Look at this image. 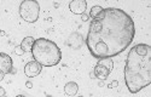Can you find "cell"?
I'll list each match as a JSON object with an SVG mask.
<instances>
[{
	"mask_svg": "<svg viewBox=\"0 0 151 97\" xmlns=\"http://www.w3.org/2000/svg\"><path fill=\"white\" fill-rule=\"evenodd\" d=\"M134 35V22L127 12L117 7H106L91 21L86 44L93 57L112 58L132 44Z\"/></svg>",
	"mask_w": 151,
	"mask_h": 97,
	"instance_id": "1",
	"label": "cell"
},
{
	"mask_svg": "<svg viewBox=\"0 0 151 97\" xmlns=\"http://www.w3.org/2000/svg\"><path fill=\"white\" fill-rule=\"evenodd\" d=\"M126 86L132 93L142 91L151 84V46L138 44L133 46L124 66Z\"/></svg>",
	"mask_w": 151,
	"mask_h": 97,
	"instance_id": "2",
	"label": "cell"
},
{
	"mask_svg": "<svg viewBox=\"0 0 151 97\" xmlns=\"http://www.w3.org/2000/svg\"><path fill=\"white\" fill-rule=\"evenodd\" d=\"M32 54L34 61L41 67H53L62 59V51L57 44L45 38H39L34 41Z\"/></svg>",
	"mask_w": 151,
	"mask_h": 97,
	"instance_id": "3",
	"label": "cell"
},
{
	"mask_svg": "<svg viewBox=\"0 0 151 97\" xmlns=\"http://www.w3.org/2000/svg\"><path fill=\"white\" fill-rule=\"evenodd\" d=\"M19 15L28 23H34L37 21L40 15V5L36 0H24L19 5Z\"/></svg>",
	"mask_w": 151,
	"mask_h": 97,
	"instance_id": "4",
	"label": "cell"
},
{
	"mask_svg": "<svg viewBox=\"0 0 151 97\" xmlns=\"http://www.w3.org/2000/svg\"><path fill=\"white\" fill-rule=\"evenodd\" d=\"M42 67L36 62V61H30L26 64L24 67V74H26L28 78H34L36 75H39L41 73Z\"/></svg>",
	"mask_w": 151,
	"mask_h": 97,
	"instance_id": "5",
	"label": "cell"
},
{
	"mask_svg": "<svg viewBox=\"0 0 151 97\" xmlns=\"http://www.w3.org/2000/svg\"><path fill=\"white\" fill-rule=\"evenodd\" d=\"M12 67H14L12 58L7 54H0V72L4 73V74H7V73L12 72Z\"/></svg>",
	"mask_w": 151,
	"mask_h": 97,
	"instance_id": "6",
	"label": "cell"
},
{
	"mask_svg": "<svg viewBox=\"0 0 151 97\" xmlns=\"http://www.w3.org/2000/svg\"><path fill=\"white\" fill-rule=\"evenodd\" d=\"M69 9L75 15H82L87 9V1L86 0H73L69 3Z\"/></svg>",
	"mask_w": 151,
	"mask_h": 97,
	"instance_id": "7",
	"label": "cell"
},
{
	"mask_svg": "<svg viewBox=\"0 0 151 97\" xmlns=\"http://www.w3.org/2000/svg\"><path fill=\"white\" fill-rule=\"evenodd\" d=\"M110 73H111V70L108 68V67H105L104 64H102L98 61V63L96 64V67H94V69H93V74H94V78H97V79H99V80H105V79H108V77L110 75Z\"/></svg>",
	"mask_w": 151,
	"mask_h": 97,
	"instance_id": "8",
	"label": "cell"
},
{
	"mask_svg": "<svg viewBox=\"0 0 151 97\" xmlns=\"http://www.w3.org/2000/svg\"><path fill=\"white\" fill-rule=\"evenodd\" d=\"M79 91V85L74 81H69L64 85V92L68 96H75Z\"/></svg>",
	"mask_w": 151,
	"mask_h": 97,
	"instance_id": "9",
	"label": "cell"
},
{
	"mask_svg": "<svg viewBox=\"0 0 151 97\" xmlns=\"http://www.w3.org/2000/svg\"><path fill=\"white\" fill-rule=\"evenodd\" d=\"M34 41L35 39L33 36H27V38H24L21 43V47L24 52H32V48H33V45H34Z\"/></svg>",
	"mask_w": 151,
	"mask_h": 97,
	"instance_id": "10",
	"label": "cell"
},
{
	"mask_svg": "<svg viewBox=\"0 0 151 97\" xmlns=\"http://www.w3.org/2000/svg\"><path fill=\"white\" fill-rule=\"evenodd\" d=\"M102 11H103V7L102 6H99V5H96L91 9V12H90V17H92V20H94L96 17H98L100 14H102Z\"/></svg>",
	"mask_w": 151,
	"mask_h": 97,
	"instance_id": "11",
	"label": "cell"
},
{
	"mask_svg": "<svg viewBox=\"0 0 151 97\" xmlns=\"http://www.w3.org/2000/svg\"><path fill=\"white\" fill-rule=\"evenodd\" d=\"M99 62L102 64H104L105 67H108L110 70L114 69V61L111 58H102V59H99Z\"/></svg>",
	"mask_w": 151,
	"mask_h": 97,
	"instance_id": "12",
	"label": "cell"
},
{
	"mask_svg": "<svg viewBox=\"0 0 151 97\" xmlns=\"http://www.w3.org/2000/svg\"><path fill=\"white\" fill-rule=\"evenodd\" d=\"M15 54H16V55H18V56H22V55L24 54V51L22 50L21 45H19V46H16V47H15Z\"/></svg>",
	"mask_w": 151,
	"mask_h": 97,
	"instance_id": "13",
	"label": "cell"
},
{
	"mask_svg": "<svg viewBox=\"0 0 151 97\" xmlns=\"http://www.w3.org/2000/svg\"><path fill=\"white\" fill-rule=\"evenodd\" d=\"M117 86H119V81H117V80H114L112 83L109 84V89H115V88H117Z\"/></svg>",
	"mask_w": 151,
	"mask_h": 97,
	"instance_id": "14",
	"label": "cell"
},
{
	"mask_svg": "<svg viewBox=\"0 0 151 97\" xmlns=\"http://www.w3.org/2000/svg\"><path fill=\"white\" fill-rule=\"evenodd\" d=\"M88 18H90V16L87 15V14H82L81 15V20L83 21V22H86V21H88Z\"/></svg>",
	"mask_w": 151,
	"mask_h": 97,
	"instance_id": "15",
	"label": "cell"
},
{
	"mask_svg": "<svg viewBox=\"0 0 151 97\" xmlns=\"http://www.w3.org/2000/svg\"><path fill=\"white\" fill-rule=\"evenodd\" d=\"M0 97H5V89L0 86Z\"/></svg>",
	"mask_w": 151,
	"mask_h": 97,
	"instance_id": "16",
	"label": "cell"
},
{
	"mask_svg": "<svg viewBox=\"0 0 151 97\" xmlns=\"http://www.w3.org/2000/svg\"><path fill=\"white\" fill-rule=\"evenodd\" d=\"M26 86H27L28 89L33 88V83H32V81H27V83H26Z\"/></svg>",
	"mask_w": 151,
	"mask_h": 97,
	"instance_id": "17",
	"label": "cell"
},
{
	"mask_svg": "<svg viewBox=\"0 0 151 97\" xmlns=\"http://www.w3.org/2000/svg\"><path fill=\"white\" fill-rule=\"evenodd\" d=\"M4 77H5V74H4V73H1V72H0V81H1V80L4 79Z\"/></svg>",
	"mask_w": 151,
	"mask_h": 97,
	"instance_id": "18",
	"label": "cell"
},
{
	"mask_svg": "<svg viewBox=\"0 0 151 97\" xmlns=\"http://www.w3.org/2000/svg\"><path fill=\"white\" fill-rule=\"evenodd\" d=\"M16 97H26V96H23V95H18V96H16Z\"/></svg>",
	"mask_w": 151,
	"mask_h": 97,
	"instance_id": "19",
	"label": "cell"
},
{
	"mask_svg": "<svg viewBox=\"0 0 151 97\" xmlns=\"http://www.w3.org/2000/svg\"><path fill=\"white\" fill-rule=\"evenodd\" d=\"M79 97H83V96H79Z\"/></svg>",
	"mask_w": 151,
	"mask_h": 97,
	"instance_id": "20",
	"label": "cell"
}]
</instances>
